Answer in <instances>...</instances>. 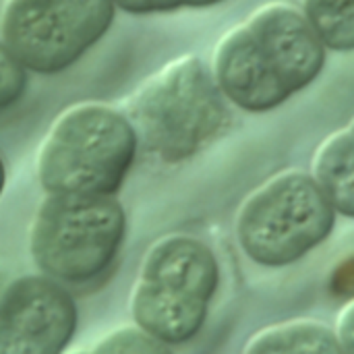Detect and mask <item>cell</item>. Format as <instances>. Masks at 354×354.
Here are the masks:
<instances>
[{"label":"cell","instance_id":"6da1fadb","mask_svg":"<svg viewBox=\"0 0 354 354\" xmlns=\"http://www.w3.org/2000/svg\"><path fill=\"white\" fill-rule=\"evenodd\" d=\"M228 100L212 66L187 54L151 75L129 100L137 141L168 164L193 158L228 124Z\"/></svg>","mask_w":354,"mask_h":354},{"label":"cell","instance_id":"7a4b0ae2","mask_svg":"<svg viewBox=\"0 0 354 354\" xmlns=\"http://www.w3.org/2000/svg\"><path fill=\"white\" fill-rule=\"evenodd\" d=\"M137 143L131 120L114 108L71 106L39 145L37 180L48 195L112 197L135 162Z\"/></svg>","mask_w":354,"mask_h":354},{"label":"cell","instance_id":"3957f363","mask_svg":"<svg viewBox=\"0 0 354 354\" xmlns=\"http://www.w3.org/2000/svg\"><path fill=\"white\" fill-rule=\"evenodd\" d=\"M220 286L214 251L185 234L160 239L145 255L131 295L135 326L164 344L193 340Z\"/></svg>","mask_w":354,"mask_h":354},{"label":"cell","instance_id":"277c9868","mask_svg":"<svg viewBox=\"0 0 354 354\" xmlns=\"http://www.w3.org/2000/svg\"><path fill=\"white\" fill-rule=\"evenodd\" d=\"M127 220L114 197L48 195L31 224V257L58 284H87L114 263Z\"/></svg>","mask_w":354,"mask_h":354},{"label":"cell","instance_id":"5b68a950","mask_svg":"<svg viewBox=\"0 0 354 354\" xmlns=\"http://www.w3.org/2000/svg\"><path fill=\"white\" fill-rule=\"evenodd\" d=\"M336 216L309 172L286 170L245 199L236 216V239L251 261L286 268L330 239Z\"/></svg>","mask_w":354,"mask_h":354},{"label":"cell","instance_id":"8992f818","mask_svg":"<svg viewBox=\"0 0 354 354\" xmlns=\"http://www.w3.org/2000/svg\"><path fill=\"white\" fill-rule=\"evenodd\" d=\"M114 8L112 0H6L0 41L25 68L60 73L104 37Z\"/></svg>","mask_w":354,"mask_h":354},{"label":"cell","instance_id":"52a82bcc","mask_svg":"<svg viewBox=\"0 0 354 354\" xmlns=\"http://www.w3.org/2000/svg\"><path fill=\"white\" fill-rule=\"evenodd\" d=\"M75 328V301L46 276H23L0 292V354H62Z\"/></svg>","mask_w":354,"mask_h":354},{"label":"cell","instance_id":"ba28073f","mask_svg":"<svg viewBox=\"0 0 354 354\" xmlns=\"http://www.w3.org/2000/svg\"><path fill=\"white\" fill-rule=\"evenodd\" d=\"M245 25L292 95L322 75L328 48L301 8L286 2H270L251 12Z\"/></svg>","mask_w":354,"mask_h":354},{"label":"cell","instance_id":"9c48e42d","mask_svg":"<svg viewBox=\"0 0 354 354\" xmlns=\"http://www.w3.org/2000/svg\"><path fill=\"white\" fill-rule=\"evenodd\" d=\"M212 73L224 97L247 112H270L292 97L245 23L218 41Z\"/></svg>","mask_w":354,"mask_h":354},{"label":"cell","instance_id":"30bf717a","mask_svg":"<svg viewBox=\"0 0 354 354\" xmlns=\"http://www.w3.org/2000/svg\"><path fill=\"white\" fill-rule=\"evenodd\" d=\"M311 176L336 214L354 218V135L351 129L336 131L324 139L313 156Z\"/></svg>","mask_w":354,"mask_h":354},{"label":"cell","instance_id":"8fae6325","mask_svg":"<svg viewBox=\"0 0 354 354\" xmlns=\"http://www.w3.org/2000/svg\"><path fill=\"white\" fill-rule=\"evenodd\" d=\"M243 354H344L334 330L315 319H295L257 332Z\"/></svg>","mask_w":354,"mask_h":354},{"label":"cell","instance_id":"7c38bea8","mask_svg":"<svg viewBox=\"0 0 354 354\" xmlns=\"http://www.w3.org/2000/svg\"><path fill=\"white\" fill-rule=\"evenodd\" d=\"M303 15L328 50H354V0H303Z\"/></svg>","mask_w":354,"mask_h":354},{"label":"cell","instance_id":"4fadbf2b","mask_svg":"<svg viewBox=\"0 0 354 354\" xmlns=\"http://www.w3.org/2000/svg\"><path fill=\"white\" fill-rule=\"evenodd\" d=\"M91 354H172L168 344L137 326H120L106 334Z\"/></svg>","mask_w":354,"mask_h":354},{"label":"cell","instance_id":"5bb4252c","mask_svg":"<svg viewBox=\"0 0 354 354\" xmlns=\"http://www.w3.org/2000/svg\"><path fill=\"white\" fill-rule=\"evenodd\" d=\"M25 66L0 41V112L10 108L25 89Z\"/></svg>","mask_w":354,"mask_h":354},{"label":"cell","instance_id":"9a60e30c","mask_svg":"<svg viewBox=\"0 0 354 354\" xmlns=\"http://www.w3.org/2000/svg\"><path fill=\"white\" fill-rule=\"evenodd\" d=\"M330 288L336 297H346L354 299V255L340 261L330 278Z\"/></svg>","mask_w":354,"mask_h":354},{"label":"cell","instance_id":"2e32d148","mask_svg":"<svg viewBox=\"0 0 354 354\" xmlns=\"http://www.w3.org/2000/svg\"><path fill=\"white\" fill-rule=\"evenodd\" d=\"M114 6L133 12V15H151V12H170L180 8V0H112Z\"/></svg>","mask_w":354,"mask_h":354},{"label":"cell","instance_id":"e0dca14e","mask_svg":"<svg viewBox=\"0 0 354 354\" xmlns=\"http://www.w3.org/2000/svg\"><path fill=\"white\" fill-rule=\"evenodd\" d=\"M338 344L344 354H354V299L344 305V309L338 315L336 330H334Z\"/></svg>","mask_w":354,"mask_h":354},{"label":"cell","instance_id":"ac0fdd59","mask_svg":"<svg viewBox=\"0 0 354 354\" xmlns=\"http://www.w3.org/2000/svg\"><path fill=\"white\" fill-rule=\"evenodd\" d=\"M224 0H180L183 6H193V8H203V6H214Z\"/></svg>","mask_w":354,"mask_h":354},{"label":"cell","instance_id":"d6986e66","mask_svg":"<svg viewBox=\"0 0 354 354\" xmlns=\"http://www.w3.org/2000/svg\"><path fill=\"white\" fill-rule=\"evenodd\" d=\"M4 183H6V170H4V162H2V158H0V195H2V191H4Z\"/></svg>","mask_w":354,"mask_h":354},{"label":"cell","instance_id":"ffe728a7","mask_svg":"<svg viewBox=\"0 0 354 354\" xmlns=\"http://www.w3.org/2000/svg\"><path fill=\"white\" fill-rule=\"evenodd\" d=\"M348 129H351V133L354 135V118H353V122H351V127H348Z\"/></svg>","mask_w":354,"mask_h":354},{"label":"cell","instance_id":"44dd1931","mask_svg":"<svg viewBox=\"0 0 354 354\" xmlns=\"http://www.w3.org/2000/svg\"><path fill=\"white\" fill-rule=\"evenodd\" d=\"M71 354H91V353H71Z\"/></svg>","mask_w":354,"mask_h":354},{"label":"cell","instance_id":"7402d4cb","mask_svg":"<svg viewBox=\"0 0 354 354\" xmlns=\"http://www.w3.org/2000/svg\"><path fill=\"white\" fill-rule=\"evenodd\" d=\"M0 286H2V274H0Z\"/></svg>","mask_w":354,"mask_h":354}]
</instances>
